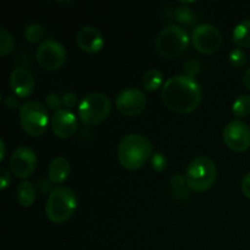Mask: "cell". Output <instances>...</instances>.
<instances>
[{
  "label": "cell",
  "instance_id": "obj_1",
  "mask_svg": "<svg viewBox=\"0 0 250 250\" xmlns=\"http://www.w3.org/2000/svg\"><path fill=\"white\" fill-rule=\"evenodd\" d=\"M202 97L199 83L186 75L168 78L161 89L163 103L176 114H190L197 110Z\"/></svg>",
  "mask_w": 250,
  "mask_h": 250
},
{
  "label": "cell",
  "instance_id": "obj_10",
  "mask_svg": "<svg viewBox=\"0 0 250 250\" xmlns=\"http://www.w3.org/2000/svg\"><path fill=\"white\" fill-rule=\"evenodd\" d=\"M146 106V98L138 88H125L116 98V107L120 114L127 117H133L142 114Z\"/></svg>",
  "mask_w": 250,
  "mask_h": 250
},
{
  "label": "cell",
  "instance_id": "obj_12",
  "mask_svg": "<svg viewBox=\"0 0 250 250\" xmlns=\"http://www.w3.org/2000/svg\"><path fill=\"white\" fill-rule=\"evenodd\" d=\"M37 167V155L29 146H19L10 158V170L17 178L26 181Z\"/></svg>",
  "mask_w": 250,
  "mask_h": 250
},
{
  "label": "cell",
  "instance_id": "obj_28",
  "mask_svg": "<svg viewBox=\"0 0 250 250\" xmlns=\"http://www.w3.org/2000/svg\"><path fill=\"white\" fill-rule=\"evenodd\" d=\"M200 71V65L198 61L190 60L188 62H186L185 65V75L188 76V77L194 78V76L197 75Z\"/></svg>",
  "mask_w": 250,
  "mask_h": 250
},
{
  "label": "cell",
  "instance_id": "obj_13",
  "mask_svg": "<svg viewBox=\"0 0 250 250\" xmlns=\"http://www.w3.org/2000/svg\"><path fill=\"white\" fill-rule=\"evenodd\" d=\"M50 127L53 133L61 139H68L77 132L78 124L75 115L67 109H60L54 112L50 119Z\"/></svg>",
  "mask_w": 250,
  "mask_h": 250
},
{
  "label": "cell",
  "instance_id": "obj_19",
  "mask_svg": "<svg viewBox=\"0 0 250 250\" xmlns=\"http://www.w3.org/2000/svg\"><path fill=\"white\" fill-rule=\"evenodd\" d=\"M164 76L159 70L151 68L144 73L142 78V85L146 92H155L159 88L164 87Z\"/></svg>",
  "mask_w": 250,
  "mask_h": 250
},
{
  "label": "cell",
  "instance_id": "obj_24",
  "mask_svg": "<svg viewBox=\"0 0 250 250\" xmlns=\"http://www.w3.org/2000/svg\"><path fill=\"white\" fill-rule=\"evenodd\" d=\"M150 164L154 171H156V172H163L167 167V159H166V156L163 153L158 151V153L153 154Z\"/></svg>",
  "mask_w": 250,
  "mask_h": 250
},
{
  "label": "cell",
  "instance_id": "obj_4",
  "mask_svg": "<svg viewBox=\"0 0 250 250\" xmlns=\"http://www.w3.org/2000/svg\"><path fill=\"white\" fill-rule=\"evenodd\" d=\"M217 170L214 160L208 156H197L186 171L187 187L194 192H207L216 182Z\"/></svg>",
  "mask_w": 250,
  "mask_h": 250
},
{
  "label": "cell",
  "instance_id": "obj_16",
  "mask_svg": "<svg viewBox=\"0 0 250 250\" xmlns=\"http://www.w3.org/2000/svg\"><path fill=\"white\" fill-rule=\"evenodd\" d=\"M71 165L70 161L63 156H56L50 161L48 166V177L50 182L61 185L70 177Z\"/></svg>",
  "mask_w": 250,
  "mask_h": 250
},
{
  "label": "cell",
  "instance_id": "obj_7",
  "mask_svg": "<svg viewBox=\"0 0 250 250\" xmlns=\"http://www.w3.org/2000/svg\"><path fill=\"white\" fill-rule=\"evenodd\" d=\"M20 124L28 136H42L45 133L49 126L48 109L37 100L24 103L20 107Z\"/></svg>",
  "mask_w": 250,
  "mask_h": 250
},
{
  "label": "cell",
  "instance_id": "obj_30",
  "mask_svg": "<svg viewBox=\"0 0 250 250\" xmlns=\"http://www.w3.org/2000/svg\"><path fill=\"white\" fill-rule=\"evenodd\" d=\"M186 185H187L186 177H183L180 173H176V175H173L172 178H171V186H172L173 188H176V189H180V188H182L183 186Z\"/></svg>",
  "mask_w": 250,
  "mask_h": 250
},
{
  "label": "cell",
  "instance_id": "obj_27",
  "mask_svg": "<svg viewBox=\"0 0 250 250\" xmlns=\"http://www.w3.org/2000/svg\"><path fill=\"white\" fill-rule=\"evenodd\" d=\"M77 102H78V98L75 93L68 92V93H65V94L62 95V105L67 110L73 109V107L77 105Z\"/></svg>",
  "mask_w": 250,
  "mask_h": 250
},
{
  "label": "cell",
  "instance_id": "obj_2",
  "mask_svg": "<svg viewBox=\"0 0 250 250\" xmlns=\"http://www.w3.org/2000/svg\"><path fill=\"white\" fill-rule=\"evenodd\" d=\"M153 153V146L146 137L132 133L121 139L117 148V158L124 168L137 171L143 167L144 164Z\"/></svg>",
  "mask_w": 250,
  "mask_h": 250
},
{
  "label": "cell",
  "instance_id": "obj_8",
  "mask_svg": "<svg viewBox=\"0 0 250 250\" xmlns=\"http://www.w3.org/2000/svg\"><path fill=\"white\" fill-rule=\"evenodd\" d=\"M36 59L44 70L56 71L66 63L67 51L58 41L46 39L39 44L36 51Z\"/></svg>",
  "mask_w": 250,
  "mask_h": 250
},
{
  "label": "cell",
  "instance_id": "obj_14",
  "mask_svg": "<svg viewBox=\"0 0 250 250\" xmlns=\"http://www.w3.org/2000/svg\"><path fill=\"white\" fill-rule=\"evenodd\" d=\"M10 87L14 94L20 99L31 97L34 90V78L29 70L24 67H17L10 75Z\"/></svg>",
  "mask_w": 250,
  "mask_h": 250
},
{
  "label": "cell",
  "instance_id": "obj_33",
  "mask_svg": "<svg viewBox=\"0 0 250 250\" xmlns=\"http://www.w3.org/2000/svg\"><path fill=\"white\" fill-rule=\"evenodd\" d=\"M243 83L244 85H246V88L248 90H250V68H248V70L244 72L243 75Z\"/></svg>",
  "mask_w": 250,
  "mask_h": 250
},
{
  "label": "cell",
  "instance_id": "obj_31",
  "mask_svg": "<svg viewBox=\"0 0 250 250\" xmlns=\"http://www.w3.org/2000/svg\"><path fill=\"white\" fill-rule=\"evenodd\" d=\"M241 189L242 193H243L248 199H250V172L247 176H244V178L242 180Z\"/></svg>",
  "mask_w": 250,
  "mask_h": 250
},
{
  "label": "cell",
  "instance_id": "obj_18",
  "mask_svg": "<svg viewBox=\"0 0 250 250\" xmlns=\"http://www.w3.org/2000/svg\"><path fill=\"white\" fill-rule=\"evenodd\" d=\"M232 38L238 48H250V20H244L234 27Z\"/></svg>",
  "mask_w": 250,
  "mask_h": 250
},
{
  "label": "cell",
  "instance_id": "obj_15",
  "mask_svg": "<svg viewBox=\"0 0 250 250\" xmlns=\"http://www.w3.org/2000/svg\"><path fill=\"white\" fill-rule=\"evenodd\" d=\"M78 48L87 54H97L104 48V37L95 27L84 26L76 34Z\"/></svg>",
  "mask_w": 250,
  "mask_h": 250
},
{
  "label": "cell",
  "instance_id": "obj_23",
  "mask_svg": "<svg viewBox=\"0 0 250 250\" xmlns=\"http://www.w3.org/2000/svg\"><path fill=\"white\" fill-rule=\"evenodd\" d=\"M173 16H175L176 21L182 24H193L195 21L192 10L187 6L176 7L175 12H173Z\"/></svg>",
  "mask_w": 250,
  "mask_h": 250
},
{
  "label": "cell",
  "instance_id": "obj_9",
  "mask_svg": "<svg viewBox=\"0 0 250 250\" xmlns=\"http://www.w3.org/2000/svg\"><path fill=\"white\" fill-rule=\"evenodd\" d=\"M192 43L197 51L205 55H211L221 48L222 34L212 24H199L192 33Z\"/></svg>",
  "mask_w": 250,
  "mask_h": 250
},
{
  "label": "cell",
  "instance_id": "obj_32",
  "mask_svg": "<svg viewBox=\"0 0 250 250\" xmlns=\"http://www.w3.org/2000/svg\"><path fill=\"white\" fill-rule=\"evenodd\" d=\"M5 105H6L9 109H17V107H21L19 106V99H17L16 97H14V95H7L6 98H5Z\"/></svg>",
  "mask_w": 250,
  "mask_h": 250
},
{
  "label": "cell",
  "instance_id": "obj_29",
  "mask_svg": "<svg viewBox=\"0 0 250 250\" xmlns=\"http://www.w3.org/2000/svg\"><path fill=\"white\" fill-rule=\"evenodd\" d=\"M0 181H1V182H0V185H1V186H0V189H1V190L6 189V188L10 186V183H11L10 172L6 170V168L4 167V166L0 168Z\"/></svg>",
  "mask_w": 250,
  "mask_h": 250
},
{
  "label": "cell",
  "instance_id": "obj_17",
  "mask_svg": "<svg viewBox=\"0 0 250 250\" xmlns=\"http://www.w3.org/2000/svg\"><path fill=\"white\" fill-rule=\"evenodd\" d=\"M16 198L20 205L29 208L34 204L37 199V189L31 181H22L16 189Z\"/></svg>",
  "mask_w": 250,
  "mask_h": 250
},
{
  "label": "cell",
  "instance_id": "obj_3",
  "mask_svg": "<svg viewBox=\"0 0 250 250\" xmlns=\"http://www.w3.org/2000/svg\"><path fill=\"white\" fill-rule=\"evenodd\" d=\"M77 194L68 187H56L49 193L45 215L54 224L68 221L77 209Z\"/></svg>",
  "mask_w": 250,
  "mask_h": 250
},
{
  "label": "cell",
  "instance_id": "obj_26",
  "mask_svg": "<svg viewBox=\"0 0 250 250\" xmlns=\"http://www.w3.org/2000/svg\"><path fill=\"white\" fill-rule=\"evenodd\" d=\"M61 104H62V98L59 97L58 94H55V93H51V94L46 95V98H45L46 109L56 112L60 110Z\"/></svg>",
  "mask_w": 250,
  "mask_h": 250
},
{
  "label": "cell",
  "instance_id": "obj_20",
  "mask_svg": "<svg viewBox=\"0 0 250 250\" xmlns=\"http://www.w3.org/2000/svg\"><path fill=\"white\" fill-rule=\"evenodd\" d=\"M24 38H26V41L28 42V43H32V44H37L42 41H43L44 38V28L42 24L39 23H29L27 24L26 28H24ZM44 42V41H43Z\"/></svg>",
  "mask_w": 250,
  "mask_h": 250
},
{
  "label": "cell",
  "instance_id": "obj_22",
  "mask_svg": "<svg viewBox=\"0 0 250 250\" xmlns=\"http://www.w3.org/2000/svg\"><path fill=\"white\" fill-rule=\"evenodd\" d=\"M15 48V39L4 27L0 28V55L6 56Z\"/></svg>",
  "mask_w": 250,
  "mask_h": 250
},
{
  "label": "cell",
  "instance_id": "obj_34",
  "mask_svg": "<svg viewBox=\"0 0 250 250\" xmlns=\"http://www.w3.org/2000/svg\"><path fill=\"white\" fill-rule=\"evenodd\" d=\"M0 149H1V154H0V161H4L5 159V151H6V149H5V143L2 139H0Z\"/></svg>",
  "mask_w": 250,
  "mask_h": 250
},
{
  "label": "cell",
  "instance_id": "obj_21",
  "mask_svg": "<svg viewBox=\"0 0 250 250\" xmlns=\"http://www.w3.org/2000/svg\"><path fill=\"white\" fill-rule=\"evenodd\" d=\"M232 112L237 117H246L250 115V97L249 95H239L232 105Z\"/></svg>",
  "mask_w": 250,
  "mask_h": 250
},
{
  "label": "cell",
  "instance_id": "obj_6",
  "mask_svg": "<svg viewBox=\"0 0 250 250\" xmlns=\"http://www.w3.org/2000/svg\"><path fill=\"white\" fill-rule=\"evenodd\" d=\"M189 37L186 29L180 26L165 27L158 34L155 49L163 58L175 59L182 55L188 48Z\"/></svg>",
  "mask_w": 250,
  "mask_h": 250
},
{
  "label": "cell",
  "instance_id": "obj_11",
  "mask_svg": "<svg viewBox=\"0 0 250 250\" xmlns=\"http://www.w3.org/2000/svg\"><path fill=\"white\" fill-rule=\"evenodd\" d=\"M224 142L236 153L247 151L250 148V127L242 120H233L225 127Z\"/></svg>",
  "mask_w": 250,
  "mask_h": 250
},
{
  "label": "cell",
  "instance_id": "obj_25",
  "mask_svg": "<svg viewBox=\"0 0 250 250\" xmlns=\"http://www.w3.org/2000/svg\"><path fill=\"white\" fill-rule=\"evenodd\" d=\"M229 59L231 65L237 68L243 67L247 63V55L243 50H241V49H233V50L229 53Z\"/></svg>",
  "mask_w": 250,
  "mask_h": 250
},
{
  "label": "cell",
  "instance_id": "obj_5",
  "mask_svg": "<svg viewBox=\"0 0 250 250\" xmlns=\"http://www.w3.org/2000/svg\"><path fill=\"white\" fill-rule=\"evenodd\" d=\"M112 104L107 95L103 93L87 94L78 105V117L85 126H97L109 117Z\"/></svg>",
  "mask_w": 250,
  "mask_h": 250
}]
</instances>
